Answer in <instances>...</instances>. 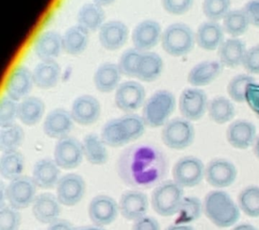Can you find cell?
<instances>
[{
  "label": "cell",
  "instance_id": "obj_13",
  "mask_svg": "<svg viewBox=\"0 0 259 230\" xmlns=\"http://www.w3.org/2000/svg\"><path fill=\"white\" fill-rule=\"evenodd\" d=\"M83 158L82 142H78L77 139L68 136L57 142L53 159L62 169L77 168L80 166Z\"/></svg>",
  "mask_w": 259,
  "mask_h": 230
},
{
  "label": "cell",
  "instance_id": "obj_22",
  "mask_svg": "<svg viewBox=\"0 0 259 230\" xmlns=\"http://www.w3.org/2000/svg\"><path fill=\"white\" fill-rule=\"evenodd\" d=\"M255 124L246 120H238L228 127V143L236 150H245L254 145L256 140Z\"/></svg>",
  "mask_w": 259,
  "mask_h": 230
},
{
  "label": "cell",
  "instance_id": "obj_30",
  "mask_svg": "<svg viewBox=\"0 0 259 230\" xmlns=\"http://www.w3.org/2000/svg\"><path fill=\"white\" fill-rule=\"evenodd\" d=\"M246 43L239 38L226 39L218 49L219 59L223 67L235 69L242 66L247 53Z\"/></svg>",
  "mask_w": 259,
  "mask_h": 230
},
{
  "label": "cell",
  "instance_id": "obj_41",
  "mask_svg": "<svg viewBox=\"0 0 259 230\" xmlns=\"http://www.w3.org/2000/svg\"><path fill=\"white\" fill-rule=\"evenodd\" d=\"M203 212V202L194 196L185 197L178 211L177 224H189L197 220Z\"/></svg>",
  "mask_w": 259,
  "mask_h": 230
},
{
  "label": "cell",
  "instance_id": "obj_47",
  "mask_svg": "<svg viewBox=\"0 0 259 230\" xmlns=\"http://www.w3.org/2000/svg\"><path fill=\"white\" fill-rule=\"evenodd\" d=\"M195 0H161L162 8L167 14L183 16L189 12Z\"/></svg>",
  "mask_w": 259,
  "mask_h": 230
},
{
  "label": "cell",
  "instance_id": "obj_29",
  "mask_svg": "<svg viewBox=\"0 0 259 230\" xmlns=\"http://www.w3.org/2000/svg\"><path fill=\"white\" fill-rule=\"evenodd\" d=\"M121 77L122 74L117 64L105 62L100 65L94 74V85L101 93H112L121 84Z\"/></svg>",
  "mask_w": 259,
  "mask_h": 230
},
{
  "label": "cell",
  "instance_id": "obj_52",
  "mask_svg": "<svg viewBox=\"0 0 259 230\" xmlns=\"http://www.w3.org/2000/svg\"><path fill=\"white\" fill-rule=\"evenodd\" d=\"M75 227L67 220L58 219L56 221L50 224L47 230H74Z\"/></svg>",
  "mask_w": 259,
  "mask_h": 230
},
{
  "label": "cell",
  "instance_id": "obj_57",
  "mask_svg": "<svg viewBox=\"0 0 259 230\" xmlns=\"http://www.w3.org/2000/svg\"><path fill=\"white\" fill-rule=\"evenodd\" d=\"M253 146H254V154H255V158L259 160V136L256 137V140Z\"/></svg>",
  "mask_w": 259,
  "mask_h": 230
},
{
  "label": "cell",
  "instance_id": "obj_44",
  "mask_svg": "<svg viewBox=\"0 0 259 230\" xmlns=\"http://www.w3.org/2000/svg\"><path fill=\"white\" fill-rule=\"evenodd\" d=\"M18 105L19 102H16L10 97H2L0 102V127L5 128L8 126L16 124L18 120Z\"/></svg>",
  "mask_w": 259,
  "mask_h": 230
},
{
  "label": "cell",
  "instance_id": "obj_46",
  "mask_svg": "<svg viewBox=\"0 0 259 230\" xmlns=\"http://www.w3.org/2000/svg\"><path fill=\"white\" fill-rule=\"evenodd\" d=\"M20 223L19 210L10 205H6L0 209V230H18Z\"/></svg>",
  "mask_w": 259,
  "mask_h": 230
},
{
  "label": "cell",
  "instance_id": "obj_25",
  "mask_svg": "<svg viewBox=\"0 0 259 230\" xmlns=\"http://www.w3.org/2000/svg\"><path fill=\"white\" fill-rule=\"evenodd\" d=\"M32 214L42 224H52L59 219L61 203L57 196L52 194H38L32 204Z\"/></svg>",
  "mask_w": 259,
  "mask_h": 230
},
{
  "label": "cell",
  "instance_id": "obj_43",
  "mask_svg": "<svg viewBox=\"0 0 259 230\" xmlns=\"http://www.w3.org/2000/svg\"><path fill=\"white\" fill-rule=\"evenodd\" d=\"M231 8V0H204L202 10L208 21L219 22L224 19Z\"/></svg>",
  "mask_w": 259,
  "mask_h": 230
},
{
  "label": "cell",
  "instance_id": "obj_23",
  "mask_svg": "<svg viewBox=\"0 0 259 230\" xmlns=\"http://www.w3.org/2000/svg\"><path fill=\"white\" fill-rule=\"evenodd\" d=\"M32 51L40 61H56L63 52L62 35L54 31L41 32L34 40Z\"/></svg>",
  "mask_w": 259,
  "mask_h": 230
},
{
  "label": "cell",
  "instance_id": "obj_8",
  "mask_svg": "<svg viewBox=\"0 0 259 230\" xmlns=\"http://www.w3.org/2000/svg\"><path fill=\"white\" fill-rule=\"evenodd\" d=\"M173 180L183 188L199 186L205 176L203 162L194 156L180 158L173 168Z\"/></svg>",
  "mask_w": 259,
  "mask_h": 230
},
{
  "label": "cell",
  "instance_id": "obj_55",
  "mask_svg": "<svg viewBox=\"0 0 259 230\" xmlns=\"http://www.w3.org/2000/svg\"><path fill=\"white\" fill-rule=\"evenodd\" d=\"M116 0H93L95 4L100 6L102 8H106L109 7L111 5H113Z\"/></svg>",
  "mask_w": 259,
  "mask_h": 230
},
{
  "label": "cell",
  "instance_id": "obj_7",
  "mask_svg": "<svg viewBox=\"0 0 259 230\" xmlns=\"http://www.w3.org/2000/svg\"><path fill=\"white\" fill-rule=\"evenodd\" d=\"M161 139L171 150H186L194 143L195 129L192 121L183 117L175 118L163 126Z\"/></svg>",
  "mask_w": 259,
  "mask_h": 230
},
{
  "label": "cell",
  "instance_id": "obj_6",
  "mask_svg": "<svg viewBox=\"0 0 259 230\" xmlns=\"http://www.w3.org/2000/svg\"><path fill=\"white\" fill-rule=\"evenodd\" d=\"M184 198V188L174 180H167L154 189L151 205L156 213L162 217H172L178 214Z\"/></svg>",
  "mask_w": 259,
  "mask_h": 230
},
{
  "label": "cell",
  "instance_id": "obj_33",
  "mask_svg": "<svg viewBox=\"0 0 259 230\" xmlns=\"http://www.w3.org/2000/svg\"><path fill=\"white\" fill-rule=\"evenodd\" d=\"M106 147L101 136L97 134H88L82 141L84 158L94 166H103L108 161L109 154Z\"/></svg>",
  "mask_w": 259,
  "mask_h": 230
},
{
  "label": "cell",
  "instance_id": "obj_35",
  "mask_svg": "<svg viewBox=\"0 0 259 230\" xmlns=\"http://www.w3.org/2000/svg\"><path fill=\"white\" fill-rule=\"evenodd\" d=\"M105 10L94 2L83 5L77 15L78 25L85 29L88 32H98L105 23Z\"/></svg>",
  "mask_w": 259,
  "mask_h": 230
},
{
  "label": "cell",
  "instance_id": "obj_2",
  "mask_svg": "<svg viewBox=\"0 0 259 230\" xmlns=\"http://www.w3.org/2000/svg\"><path fill=\"white\" fill-rule=\"evenodd\" d=\"M146 128L145 121L141 115L125 113L121 117L106 121L100 136L106 146L121 148L142 137Z\"/></svg>",
  "mask_w": 259,
  "mask_h": 230
},
{
  "label": "cell",
  "instance_id": "obj_42",
  "mask_svg": "<svg viewBox=\"0 0 259 230\" xmlns=\"http://www.w3.org/2000/svg\"><path fill=\"white\" fill-rule=\"evenodd\" d=\"M255 82V78L247 74H239L233 77L227 87L228 95L232 101L242 104L246 102L247 85Z\"/></svg>",
  "mask_w": 259,
  "mask_h": 230
},
{
  "label": "cell",
  "instance_id": "obj_34",
  "mask_svg": "<svg viewBox=\"0 0 259 230\" xmlns=\"http://www.w3.org/2000/svg\"><path fill=\"white\" fill-rule=\"evenodd\" d=\"M45 102L37 97H28L19 102L18 120L26 126L38 124L45 116Z\"/></svg>",
  "mask_w": 259,
  "mask_h": 230
},
{
  "label": "cell",
  "instance_id": "obj_20",
  "mask_svg": "<svg viewBox=\"0 0 259 230\" xmlns=\"http://www.w3.org/2000/svg\"><path fill=\"white\" fill-rule=\"evenodd\" d=\"M75 121L70 111L63 108H56L46 115L42 124V129L46 136L51 139L61 140L69 136L74 128Z\"/></svg>",
  "mask_w": 259,
  "mask_h": 230
},
{
  "label": "cell",
  "instance_id": "obj_36",
  "mask_svg": "<svg viewBox=\"0 0 259 230\" xmlns=\"http://www.w3.org/2000/svg\"><path fill=\"white\" fill-rule=\"evenodd\" d=\"M207 113L210 120L217 124H225L236 115L233 103L224 97H216L209 102Z\"/></svg>",
  "mask_w": 259,
  "mask_h": 230
},
{
  "label": "cell",
  "instance_id": "obj_51",
  "mask_svg": "<svg viewBox=\"0 0 259 230\" xmlns=\"http://www.w3.org/2000/svg\"><path fill=\"white\" fill-rule=\"evenodd\" d=\"M133 230H160V225L156 218L145 216L134 221Z\"/></svg>",
  "mask_w": 259,
  "mask_h": 230
},
{
  "label": "cell",
  "instance_id": "obj_21",
  "mask_svg": "<svg viewBox=\"0 0 259 230\" xmlns=\"http://www.w3.org/2000/svg\"><path fill=\"white\" fill-rule=\"evenodd\" d=\"M118 204L122 217L132 221L145 217L149 210L148 196L140 190H129L123 193Z\"/></svg>",
  "mask_w": 259,
  "mask_h": 230
},
{
  "label": "cell",
  "instance_id": "obj_11",
  "mask_svg": "<svg viewBox=\"0 0 259 230\" xmlns=\"http://www.w3.org/2000/svg\"><path fill=\"white\" fill-rule=\"evenodd\" d=\"M36 185L32 177L22 175L10 181L7 186V200L16 210L26 209L36 198Z\"/></svg>",
  "mask_w": 259,
  "mask_h": 230
},
{
  "label": "cell",
  "instance_id": "obj_56",
  "mask_svg": "<svg viewBox=\"0 0 259 230\" xmlns=\"http://www.w3.org/2000/svg\"><path fill=\"white\" fill-rule=\"evenodd\" d=\"M74 230H105L102 226H80V227H75Z\"/></svg>",
  "mask_w": 259,
  "mask_h": 230
},
{
  "label": "cell",
  "instance_id": "obj_16",
  "mask_svg": "<svg viewBox=\"0 0 259 230\" xmlns=\"http://www.w3.org/2000/svg\"><path fill=\"white\" fill-rule=\"evenodd\" d=\"M119 212V204L105 194L97 195L89 203V218L95 226H108L117 218Z\"/></svg>",
  "mask_w": 259,
  "mask_h": 230
},
{
  "label": "cell",
  "instance_id": "obj_10",
  "mask_svg": "<svg viewBox=\"0 0 259 230\" xmlns=\"http://www.w3.org/2000/svg\"><path fill=\"white\" fill-rule=\"evenodd\" d=\"M208 105L209 101L206 94L198 87L185 89L178 101V108L182 117L192 122L199 121L204 116Z\"/></svg>",
  "mask_w": 259,
  "mask_h": 230
},
{
  "label": "cell",
  "instance_id": "obj_32",
  "mask_svg": "<svg viewBox=\"0 0 259 230\" xmlns=\"http://www.w3.org/2000/svg\"><path fill=\"white\" fill-rule=\"evenodd\" d=\"M89 43V32L80 25L69 27L62 35L63 52L69 56L77 57L85 53Z\"/></svg>",
  "mask_w": 259,
  "mask_h": 230
},
{
  "label": "cell",
  "instance_id": "obj_45",
  "mask_svg": "<svg viewBox=\"0 0 259 230\" xmlns=\"http://www.w3.org/2000/svg\"><path fill=\"white\" fill-rule=\"evenodd\" d=\"M141 52L135 48H131L126 50L124 53L121 54L118 61V67L121 70L122 76L127 77H136V67L138 61L141 55Z\"/></svg>",
  "mask_w": 259,
  "mask_h": 230
},
{
  "label": "cell",
  "instance_id": "obj_28",
  "mask_svg": "<svg viewBox=\"0 0 259 230\" xmlns=\"http://www.w3.org/2000/svg\"><path fill=\"white\" fill-rule=\"evenodd\" d=\"M223 64L219 61H205L195 65L191 69L187 81L194 87H202L214 82L223 71Z\"/></svg>",
  "mask_w": 259,
  "mask_h": 230
},
{
  "label": "cell",
  "instance_id": "obj_50",
  "mask_svg": "<svg viewBox=\"0 0 259 230\" xmlns=\"http://www.w3.org/2000/svg\"><path fill=\"white\" fill-rule=\"evenodd\" d=\"M251 25L259 28V0H250L243 8Z\"/></svg>",
  "mask_w": 259,
  "mask_h": 230
},
{
  "label": "cell",
  "instance_id": "obj_5",
  "mask_svg": "<svg viewBox=\"0 0 259 230\" xmlns=\"http://www.w3.org/2000/svg\"><path fill=\"white\" fill-rule=\"evenodd\" d=\"M162 49L169 56H186L193 51L195 42V32L184 23H174L166 27L161 37Z\"/></svg>",
  "mask_w": 259,
  "mask_h": 230
},
{
  "label": "cell",
  "instance_id": "obj_53",
  "mask_svg": "<svg viewBox=\"0 0 259 230\" xmlns=\"http://www.w3.org/2000/svg\"><path fill=\"white\" fill-rule=\"evenodd\" d=\"M166 230H196L189 224H174L168 226Z\"/></svg>",
  "mask_w": 259,
  "mask_h": 230
},
{
  "label": "cell",
  "instance_id": "obj_19",
  "mask_svg": "<svg viewBox=\"0 0 259 230\" xmlns=\"http://www.w3.org/2000/svg\"><path fill=\"white\" fill-rule=\"evenodd\" d=\"M127 24L119 20H110L103 24L98 31V40L103 48L115 52L122 48L129 40Z\"/></svg>",
  "mask_w": 259,
  "mask_h": 230
},
{
  "label": "cell",
  "instance_id": "obj_17",
  "mask_svg": "<svg viewBox=\"0 0 259 230\" xmlns=\"http://www.w3.org/2000/svg\"><path fill=\"white\" fill-rule=\"evenodd\" d=\"M85 193V180L77 174H65L56 187L57 198L65 206L77 205L82 201Z\"/></svg>",
  "mask_w": 259,
  "mask_h": 230
},
{
  "label": "cell",
  "instance_id": "obj_18",
  "mask_svg": "<svg viewBox=\"0 0 259 230\" xmlns=\"http://www.w3.org/2000/svg\"><path fill=\"white\" fill-rule=\"evenodd\" d=\"M70 113L74 121L82 126L92 125L101 116L102 106L96 97L90 95L77 97L71 105Z\"/></svg>",
  "mask_w": 259,
  "mask_h": 230
},
{
  "label": "cell",
  "instance_id": "obj_49",
  "mask_svg": "<svg viewBox=\"0 0 259 230\" xmlns=\"http://www.w3.org/2000/svg\"><path fill=\"white\" fill-rule=\"evenodd\" d=\"M245 103L259 118V84L254 82L247 85Z\"/></svg>",
  "mask_w": 259,
  "mask_h": 230
},
{
  "label": "cell",
  "instance_id": "obj_39",
  "mask_svg": "<svg viewBox=\"0 0 259 230\" xmlns=\"http://www.w3.org/2000/svg\"><path fill=\"white\" fill-rule=\"evenodd\" d=\"M24 130L20 125L13 124L1 128L0 130V150L2 153L13 152L19 150L24 142Z\"/></svg>",
  "mask_w": 259,
  "mask_h": 230
},
{
  "label": "cell",
  "instance_id": "obj_1",
  "mask_svg": "<svg viewBox=\"0 0 259 230\" xmlns=\"http://www.w3.org/2000/svg\"><path fill=\"white\" fill-rule=\"evenodd\" d=\"M166 171L167 161L164 153L148 143L131 146L118 158L119 177L134 190H148L158 186Z\"/></svg>",
  "mask_w": 259,
  "mask_h": 230
},
{
  "label": "cell",
  "instance_id": "obj_31",
  "mask_svg": "<svg viewBox=\"0 0 259 230\" xmlns=\"http://www.w3.org/2000/svg\"><path fill=\"white\" fill-rule=\"evenodd\" d=\"M61 68L56 61H40L32 70L34 85L48 90L55 87L61 80Z\"/></svg>",
  "mask_w": 259,
  "mask_h": 230
},
{
  "label": "cell",
  "instance_id": "obj_15",
  "mask_svg": "<svg viewBox=\"0 0 259 230\" xmlns=\"http://www.w3.org/2000/svg\"><path fill=\"white\" fill-rule=\"evenodd\" d=\"M163 30L157 21L146 19L134 27L131 38L134 48L141 53L150 52L161 41Z\"/></svg>",
  "mask_w": 259,
  "mask_h": 230
},
{
  "label": "cell",
  "instance_id": "obj_38",
  "mask_svg": "<svg viewBox=\"0 0 259 230\" xmlns=\"http://www.w3.org/2000/svg\"><path fill=\"white\" fill-rule=\"evenodd\" d=\"M250 23L243 9H234L227 14L223 19V27L231 38H239L245 34L249 28Z\"/></svg>",
  "mask_w": 259,
  "mask_h": 230
},
{
  "label": "cell",
  "instance_id": "obj_3",
  "mask_svg": "<svg viewBox=\"0 0 259 230\" xmlns=\"http://www.w3.org/2000/svg\"><path fill=\"white\" fill-rule=\"evenodd\" d=\"M203 213L214 226L228 228L235 226L241 210L231 195L224 191H211L203 201Z\"/></svg>",
  "mask_w": 259,
  "mask_h": 230
},
{
  "label": "cell",
  "instance_id": "obj_40",
  "mask_svg": "<svg viewBox=\"0 0 259 230\" xmlns=\"http://www.w3.org/2000/svg\"><path fill=\"white\" fill-rule=\"evenodd\" d=\"M238 205L249 218H259V186H249L239 194Z\"/></svg>",
  "mask_w": 259,
  "mask_h": 230
},
{
  "label": "cell",
  "instance_id": "obj_26",
  "mask_svg": "<svg viewBox=\"0 0 259 230\" xmlns=\"http://www.w3.org/2000/svg\"><path fill=\"white\" fill-rule=\"evenodd\" d=\"M225 40V32L219 22L207 21L199 25L195 32V42L200 48L212 52L220 48Z\"/></svg>",
  "mask_w": 259,
  "mask_h": 230
},
{
  "label": "cell",
  "instance_id": "obj_12",
  "mask_svg": "<svg viewBox=\"0 0 259 230\" xmlns=\"http://www.w3.org/2000/svg\"><path fill=\"white\" fill-rule=\"evenodd\" d=\"M238 177V170L232 162L226 158H214L205 166L206 182L216 189L232 186Z\"/></svg>",
  "mask_w": 259,
  "mask_h": 230
},
{
  "label": "cell",
  "instance_id": "obj_37",
  "mask_svg": "<svg viewBox=\"0 0 259 230\" xmlns=\"http://www.w3.org/2000/svg\"><path fill=\"white\" fill-rule=\"evenodd\" d=\"M25 161L23 154L17 151L2 153L0 158V174L2 177L12 181L23 175Z\"/></svg>",
  "mask_w": 259,
  "mask_h": 230
},
{
  "label": "cell",
  "instance_id": "obj_9",
  "mask_svg": "<svg viewBox=\"0 0 259 230\" xmlns=\"http://www.w3.org/2000/svg\"><path fill=\"white\" fill-rule=\"evenodd\" d=\"M146 90L137 81L122 82L115 90L114 105L125 113H134L146 101Z\"/></svg>",
  "mask_w": 259,
  "mask_h": 230
},
{
  "label": "cell",
  "instance_id": "obj_27",
  "mask_svg": "<svg viewBox=\"0 0 259 230\" xmlns=\"http://www.w3.org/2000/svg\"><path fill=\"white\" fill-rule=\"evenodd\" d=\"M163 70L164 61L158 53L152 52L141 53L136 67V78L139 80L152 83L160 77Z\"/></svg>",
  "mask_w": 259,
  "mask_h": 230
},
{
  "label": "cell",
  "instance_id": "obj_4",
  "mask_svg": "<svg viewBox=\"0 0 259 230\" xmlns=\"http://www.w3.org/2000/svg\"><path fill=\"white\" fill-rule=\"evenodd\" d=\"M177 100L174 94L161 89L146 99L142 106V117L147 127L157 129L163 127L174 113Z\"/></svg>",
  "mask_w": 259,
  "mask_h": 230
},
{
  "label": "cell",
  "instance_id": "obj_24",
  "mask_svg": "<svg viewBox=\"0 0 259 230\" xmlns=\"http://www.w3.org/2000/svg\"><path fill=\"white\" fill-rule=\"evenodd\" d=\"M61 167L52 158H41L35 163L32 169V180L37 187L44 190L53 189L61 180Z\"/></svg>",
  "mask_w": 259,
  "mask_h": 230
},
{
  "label": "cell",
  "instance_id": "obj_48",
  "mask_svg": "<svg viewBox=\"0 0 259 230\" xmlns=\"http://www.w3.org/2000/svg\"><path fill=\"white\" fill-rule=\"evenodd\" d=\"M243 67L250 75L259 74V44L247 49L243 61Z\"/></svg>",
  "mask_w": 259,
  "mask_h": 230
},
{
  "label": "cell",
  "instance_id": "obj_54",
  "mask_svg": "<svg viewBox=\"0 0 259 230\" xmlns=\"http://www.w3.org/2000/svg\"><path fill=\"white\" fill-rule=\"evenodd\" d=\"M231 230H258L255 226L251 225V224H247V223H241V224H238L232 228Z\"/></svg>",
  "mask_w": 259,
  "mask_h": 230
},
{
  "label": "cell",
  "instance_id": "obj_14",
  "mask_svg": "<svg viewBox=\"0 0 259 230\" xmlns=\"http://www.w3.org/2000/svg\"><path fill=\"white\" fill-rule=\"evenodd\" d=\"M34 85L32 71L24 65H18L12 69L9 74L6 85V96L20 102L29 97Z\"/></svg>",
  "mask_w": 259,
  "mask_h": 230
}]
</instances>
